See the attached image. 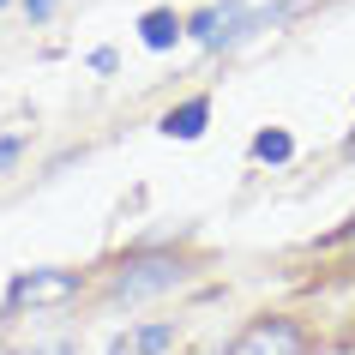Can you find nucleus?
<instances>
[{
    "label": "nucleus",
    "mask_w": 355,
    "mask_h": 355,
    "mask_svg": "<svg viewBox=\"0 0 355 355\" xmlns=\"http://www.w3.org/2000/svg\"><path fill=\"white\" fill-rule=\"evenodd\" d=\"M181 277H187V271H181V259H168V253H145V259H127L121 271H114L109 295H114V301H145V295L175 289Z\"/></svg>",
    "instance_id": "f257e3e1"
},
{
    "label": "nucleus",
    "mask_w": 355,
    "mask_h": 355,
    "mask_svg": "<svg viewBox=\"0 0 355 355\" xmlns=\"http://www.w3.org/2000/svg\"><path fill=\"white\" fill-rule=\"evenodd\" d=\"M78 295V271H19L6 283V307L12 313H37V307H67Z\"/></svg>",
    "instance_id": "f03ea898"
},
{
    "label": "nucleus",
    "mask_w": 355,
    "mask_h": 355,
    "mask_svg": "<svg viewBox=\"0 0 355 355\" xmlns=\"http://www.w3.org/2000/svg\"><path fill=\"white\" fill-rule=\"evenodd\" d=\"M229 355H307V331H301L295 319H253Z\"/></svg>",
    "instance_id": "7ed1b4c3"
},
{
    "label": "nucleus",
    "mask_w": 355,
    "mask_h": 355,
    "mask_svg": "<svg viewBox=\"0 0 355 355\" xmlns=\"http://www.w3.org/2000/svg\"><path fill=\"white\" fill-rule=\"evenodd\" d=\"M163 349H175V325H139V331H121L109 343V355H163Z\"/></svg>",
    "instance_id": "20e7f679"
},
{
    "label": "nucleus",
    "mask_w": 355,
    "mask_h": 355,
    "mask_svg": "<svg viewBox=\"0 0 355 355\" xmlns=\"http://www.w3.org/2000/svg\"><path fill=\"white\" fill-rule=\"evenodd\" d=\"M205 121H211V103H205V96H187L181 109L163 114V132H168V139H199V132H205Z\"/></svg>",
    "instance_id": "39448f33"
},
{
    "label": "nucleus",
    "mask_w": 355,
    "mask_h": 355,
    "mask_svg": "<svg viewBox=\"0 0 355 355\" xmlns=\"http://www.w3.org/2000/svg\"><path fill=\"white\" fill-rule=\"evenodd\" d=\"M139 37H145V49H175V37H181V19L157 6V12H145V19H139Z\"/></svg>",
    "instance_id": "423d86ee"
},
{
    "label": "nucleus",
    "mask_w": 355,
    "mask_h": 355,
    "mask_svg": "<svg viewBox=\"0 0 355 355\" xmlns=\"http://www.w3.org/2000/svg\"><path fill=\"white\" fill-rule=\"evenodd\" d=\"M289 150H295V139L283 127H265L259 139H253V157H259V163H289Z\"/></svg>",
    "instance_id": "0eeeda50"
},
{
    "label": "nucleus",
    "mask_w": 355,
    "mask_h": 355,
    "mask_svg": "<svg viewBox=\"0 0 355 355\" xmlns=\"http://www.w3.org/2000/svg\"><path fill=\"white\" fill-rule=\"evenodd\" d=\"M24 12H31V19H49V12H55V0H24Z\"/></svg>",
    "instance_id": "6e6552de"
},
{
    "label": "nucleus",
    "mask_w": 355,
    "mask_h": 355,
    "mask_svg": "<svg viewBox=\"0 0 355 355\" xmlns=\"http://www.w3.org/2000/svg\"><path fill=\"white\" fill-rule=\"evenodd\" d=\"M12 157H19V139H0V168L12 163Z\"/></svg>",
    "instance_id": "1a4fd4ad"
},
{
    "label": "nucleus",
    "mask_w": 355,
    "mask_h": 355,
    "mask_svg": "<svg viewBox=\"0 0 355 355\" xmlns=\"http://www.w3.org/2000/svg\"><path fill=\"white\" fill-rule=\"evenodd\" d=\"M31 355H78L73 343H49V349H31Z\"/></svg>",
    "instance_id": "9d476101"
},
{
    "label": "nucleus",
    "mask_w": 355,
    "mask_h": 355,
    "mask_svg": "<svg viewBox=\"0 0 355 355\" xmlns=\"http://www.w3.org/2000/svg\"><path fill=\"white\" fill-rule=\"evenodd\" d=\"M331 241H355V217H349V229H337V235H331Z\"/></svg>",
    "instance_id": "9b49d317"
},
{
    "label": "nucleus",
    "mask_w": 355,
    "mask_h": 355,
    "mask_svg": "<svg viewBox=\"0 0 355 355\" xmlns=\"http://www.w3.org/2000/svg\"><path fill=\"white\" fill-rule=\"evenodd\" d=\"M0 6H6V0H0Z\"/></svg>",
    "instance_id": "f8f14e48"
}]
</instances>
